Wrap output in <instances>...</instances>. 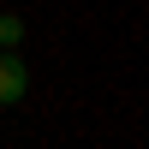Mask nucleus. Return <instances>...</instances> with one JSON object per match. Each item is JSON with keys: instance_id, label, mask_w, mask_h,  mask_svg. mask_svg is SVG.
I'll return each mask as SVG.
<instances>
[{"instance_id": "obj_2", "label": "nucleus", "mask_w": 149, "mask_h": 149, "mask_svg": "<svg viewBox=\"0 0 149 149\" xmlns=\"http://www.w3.org/2000/svg\"><path fill=\"white\" fill-rule=\"evenodd\" d=\"M18 36H24V18L0 12V48H18Z\"/></svg>"}, {"instance_id": "obj_1", "label": "nucleus", "mask_w": 149, "mask_h": 149, "mask_svg": "<svg viewBox=\"0 0 149 149\" xmlns=\"http://www.w3.org/2000/svg\"><path fill=\"white\" fill-rule=\"evenodd\" d=\"M24 90H30V72H24V60L12 54V48H0V107L24 102Z\"/></svg>"}]
</instances>
